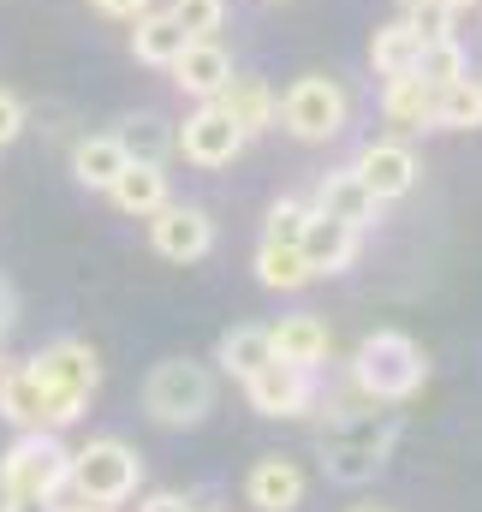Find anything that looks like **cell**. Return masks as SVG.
Wrapping results in <instances>:
<instances>
[{
    "mask_svg": "<svg viewBox=\"0 0 482 512\" xmlns=\"http://www.w3.org/2000/svg\"><path fill=\"white\" fill-rule=\"evenodd\" d=\"M137 483H143V459H137L125 441H114V435L72 453L66 489L78 495V507H120V501L137 495Z\"/></svg>",
    "mask_w": 482,
    "mask_h": 512,
    "instance_id": "6",
    "label": "cell"
},
{
    "mask_svg": "<svg viewBox=\"0 0 482 512\" xmlns=\"http://www.w3.org/2000/svg\"><path fill=\"white\" fill-rule=\"evenodd\" d=\"M244 137L227 114H221V102H197L191 114H185V126L173 131V149L191 161V167H233L244 155Z\"/></svg>",
    "mask_w": 482,
    "mask_h": 512,
    "instance_id": "8",
    "label": "cell"
},
{
    "mask_svg": "<svg viewBox=\"0 0 482 512\" xmlns=\"http://www.w3.org/2000/svg\"><path fill=\"white\" fill-rule=\"evenodd\" d=\"M120 173H125V149H120L114 131H102V137H78V149H72V179H78V185L108 191Z\"/></svg>",
    "mask_w": 482,
    "mask_h": 512,
    "instance_id": "21",
    "label": "cell"
},
{
    "mask_svg": "<svg viewBox=\"0 0 482 512\" xmlns=\"http://www.w3.org/2000/svg\"><path fill=\"white\" fill-rule=\"evenodd\" d=\"M149 245L167 262H197V256L215 251V221L197 203H161L149 215Z\"/></svg>",
    "mask_w": 482,
    "mask_h": 512,
    "instance_id": "9",
    "label": "cell"
},
{
    "mask_svg": "<svg viewBox=\"0 0 482 512\" xmlns=\"http://www.w3.org/2000/svg\"><path fill=\"white\" fill-rule=\"evenodd\" d=\"M18 131H24V102H18L12 90H0V149H12Z\"/></svg>",
    "mask_w": 482,
    "mask_h": 512,
    "instance_id": "32",
    "label": "cell"
},
{
    "mask_svg": "<svg viewBox=\"0 0 482 512\" xmlns=\"http://www.w3.org/2000/svg\"><path fill=\"white\" fill-rule=\"evenodd\" d=\"M423 382H429V358L399 328L363 334V346L352 352V387H358L369 405H405Z\"/></svg>",
    "mask_w": 482,
    "mask_h": 512,
    "instance_id": "3",
    "label": "cell"
},
{
    "mask_svg": "<svg viewBox=\"0 0 482 512\" xmlns=\"http://www.w3.org/2000/svg\"><path fill=\"white\" fill-rule=\"evenodd\" d=\"M358 179L369 185V197L375 203H399V197H411V185H417V155L405 149V143H363L358 149Z\"/></svg>",
    "mask_w": 482,
    "mask_h": 512,
    "instance_id": "11",
    "label": "cell"
},
{
    "mask_svg": "<svg viewBox=\"0 0 482 512\" xmlns=\"http://www.w3.org/2000/svg\"><path fill=\"white\" fill-rule=\"evenodd\" d=\"M131 24H137V30H131V54H137L143 66H173V60L185 54V42H191L185 24L173 18V6H167V12H137Z\"/></svg>",
    "mask_w": 482,
    "mask_h": 512,
    "instance_id": "20",
    "label": "cell"
},
{
    "mask_svg": "<svg viewBox=\"0 0 482 512\" xmlns=\"http://www.w3.org/2000/svg\"><path fill=\"white\" fill-rule=\"evenodd\" d=\"M244 495H250V507H256V512H298V507H304V471H298L292 459L268 453V459H256V465H250Z\"/></svg>",
    "mask_w": 482,
    "mask_h": 512,
    "instance_id": "15",
    "label": "cell"
},
{
    "mask_svg": "<svg viewBox=\"0 0 482 512\" xmlns=\"http://www.w3.org/2000/svg\"><path fill=\"white\" fill-rule=\"evenodd\" d=\"M447 12H471V6H482V0H441Z\"/></svg>",
    "mask_w": 482,
    "mask_h": 512,
    "instance_id": "37",
    "label": "cell"
},
{
    "mask_svg": "<svg viewBox=\"0 0 482 512\" xmlns=\"http://www.w3.org/2000/svg\"><path fill=\"white\" fill-rule=\"evenodd\" d=\"M0 417L24 435V429H42V387L30 376V364H12L0 370Z\"/></svg>",
    "mask_w": 482,
    "mask_h": 512,
    "instance_id": "25",
    "label": "cell"
},
{
    "mask_svg": "<svg viewBox=\"0 0 482 512\" xmlns=\"http://www.w3.org/2000/svg\"><path fill=\"white\" fill-rule=\"evenodd\" d=\"M167 72H173V84H179L185 96L215 102V96H221V84L233 78V54H227L215 36H203V42H185V54H179Z\"/></svg>",
    "mask_w": 482,
    "mask_h": 512,
    "instance_id": "13",
    "label": "cell"
},
{
    "mask_svg": "<svg viewBox=\"0 0 482 512\" xmlns=\"http://www.w3.org/2000/svg\"><path fill=\"white\" fill-rule=\"evenodd\" d=\"M399 6H417V0H399Z\"/></svg>",
    "mask_w": 482,
    "mask_h": 512,
    "instance_id": "39",
    "label": "cell"
},
{
    "mask_svg": "<svg viewBox=\"0 0 482 512\" xmlns=\"http://www.w3.org/2000/svg\"><path fill=\"white\" fill-rule=\"evenodd\" d=\"M0 512H60V507H54V501H30V495H6Z\"/></svg>",
    "mask_w": 482,
    "mask_h": 512,
    "instance_id": "35",
    "label": "cell"
},
{
    "mask_svg": "<svg viewBox=\"0 0 482 512\" xmlns=\"http://www.w3.org/2000/svg\"><path fill=\"white\" fill-rule=\"evenodd\" d=\"M435 126L441 131H482V78H453L435 84Z\"/></svg>",
    "mask_w": 482,
    "mask_h": 512,
    "instance_id": "24",
    "label": "cell"
},
{
    "mask_svg": "<svg viewBox=\"0 0 482 512\" xmlns=\"http://www.w3.org/2000/svg\"><path fill=\"white\" fill-rule=\"evenodd\" d=\"M108 197H114L120 215L149 221L161 203H173V191H167V167H155V161H125V173L108 185Z\"/></svg>",
    "mask_w": 482,
    "mask_h": 512,
    "instance_id": "19",
    "label": "cell"
},
{
    "mask_svg": "<svg viewBox=\"0 0 482 512\" xmlns=\"http://www.w3.org/2000/svg\"><path fill=\"white\" fill-rule=\"evenodd\" d=\"M244 399L256 417H304L316 405V370H292V364H262L250 382H244Z\"/></svg>",
    "mask_w": 482,
    "mask_h": 512,
    "instance_id": "10",
    "label": "cell"
},
{
    "mask_svg": "<svg viewBox=\"0 0 482 512\" xmlns=\"http://www.w3.org/2000/svg\"><path fill=\"white\" fill-rule=\"evenodd\" d=\"M417 72H423L429 84H453V78H465L471 66H465V48H459V36H447V42H423V60H417Z\"/></svg>",
    "mask_w": 482,
    "mask_h": 512,
    "instance_id": "28",
    "label": "cell"
},
{
    "mask_svg": "<svg viewBox=\"0 0 482 512\" xmlns=\"http://www.w3.org/2000/svg\"><path fill=\"white\" fill-rule=\"evenodd\" d=\"M143 411L161 429H197L215 411V376L203 364H191V358H167L143 382Z\"/></svg>",
    "mask_w": 482,
    "mask_h": 512,
    "instance_id": "5",
    "label": "cell"
},
{
    "mask_svg": "<svg viewBox=\"0 0 482 512\" xmlns=\"http://www.w3.org/2000/svg\"><path fill=\"white\" fill-rule=\"evenodd\" d=\"M173 18L185 24L191 42H203V36H215L227 24V0H173Z\"/></svg>",
    "mask_w": 482,
    "mask_h": 512,
    "instance_id": "30",
    "label": "cell"
},
{
    "mask_svg": "<svg viewBox=\"0 0 482 512\" xmlns=\"http://www.w3.org/2000/svg\"><path fill=\"white\" fill-rule=\"evenodd\" d=\"M221 114L233 120V126L244 131V137H256V131H268L274 126V90H268V78H256V72H233L227 84H221Z\"/></svg>",
    "mask_w": 482,
    "mask_h": 512,
    "instance_id": "18",
    "label": "cell"
},
{
    "mask_svg": "<svg viewBox=\"0 0 482 512\" xmlns=\"http://www.w3.org/2000/svg\"><path fill=\"white\" fill-rule=\"evenodd\" d=\"M96 12H108V18H137V12H149V0H90Z\"/></svg>",
    "mask_w": 482,
    "mask_h": 512,
    "instance_id": "34",
    "label": "cell"
},
{
    "mask_svg": "<svg viewBox=\"0 0 482 512\" xmlns=\"http://www.w3.org/2000/svg\"><path fill=\"white\" fill-rule=\"evenodd\" d=\"M363 512H381V507H363Z\"/></svg>",
    "mask_w": 482,
    "mask_h": 512,
    "instance_id": "40",
    "label": "cell"
},
{
    "mask_svg": "<svg viewBox=\"0 0 482 512\" xmlns=\"http://www.w3.org/2000/svg\"><path fill=\"white\" fill-rule=\"evenodd\" d=\"M274 120L292 131L298 143H328V137H340V131H346L352 102H346V90H340L334 78L310 72V78H298V84L274 102Z\"/></svg>",
    "mask_w": 482,
    "mask_h": 512,
    "instance_id": "7",
    "label": "cell"
},
{
    "mask_svg": "<svg viewBox=\"0 0 482 512\" xmlns=\"http://www.w3.org/2000/svg\"><path fill=\"white\" fill-rule=\"evenodd\" d=\"M12 316H18V298H12V286H6V280H0V334H6V328H12Z\"/></svg>",
    "mask_w": 482,
    "mask_h": 512,
    "instance_id": "36",
    "label": "cell"
},
{
    "mask_svg": "<svg viewBox=\"0 0 482 512\" xmlns=\"http://www.w3.org/2000/svg\"><path fill=\"white\" fill-rule=\"evenodd\" d=\"M268 346H274V364H292V370H322L328 364V322L322 316H280L268 328Z\"/></svg>",
    "mask_w": 482,
    "mask_h": 512,
    "instance_id": "14",
    "label": "cell"
},
{
    "mask_svg": "<svg viewBox=\"0 0 482 512\" xmlns=\"http://www.w3.org/2000/svg\"><path fill=\"white\" fill-rule=\"evenodd\" d=\"M298 251H304V262H310V274H316V280H322V274H346V268L358 262V227H346V221H334V215H316V209H310Z\"/></svg>",
    "mask_w": 482,
    "mask_h": 512,
    "instance_id": "12",
    "label": "cell"
},
{
    "mask_svg": "<svg viewBox=\"0 0 482 512\" xmlns=\"http://www.w3.org/2000/svg\"><path fill=\"white\" fill-rule=\"evenodd\" d=\"M393 435H399L393 411H375L369 399H363V411H328V423H322V471L334 483L358 489L387 465Z\"/></svg>",
    "mask_w": 482,
    "mask_h": 512,
    "instance_id": "1",
    "label": "cell"
},
{
    "mask_svg": "<svg viewBox=\"0 0 482 512\" xmlns=\"http://www.w3.org/2000/svg\"><path fill=\"white\" fill-rule=\"evenodd\" d=\"M304 221H310V203H298V197H280V203L268 209L262 245H298V239H304Z\"/></svg>",
    "mask_w": 482,
    "mask_h": 512,
    "instance_id": "29",
    "label": "cell"
},
{
    "mask_svg": "<svg viewBox=\"0 0 482 512\" xmlns=\"http://www.w3.org/2000/svg\"><path fill=\"white\" fill-rule=\"evenodd\" d=\"M417 60H423V36H417L405 18L375 24V36H369V66H375L381 78H393V72H417Z\"/></svg>",
    "mask_w": 482,
    "mask_h": 512,
    "instance_id": "23",
    "label": "cell"
},
{
    "mask_svg": "<svg viewBox=\"0 0 482 512\" xmlns=\"http://www.w3.org/2000/svg\"><path fill=\"white\" fill-rule=\"evenodd\" d=\"M453 18H459V12H447L441 0H417L405 24H411V30H417L423 42H447V36H453Z\"/></svg>",
    "mask_w": 482,
    "mask_h": 512,
    "instance_id": "31",
    "label": "cell"
},
{
    "mask_svg": "<svg viewBox=\"0 0 482 512\" xmlns=\"http://www.w3.org/2000/svg\"><path fill=\"white\" fill-rule=\"evenodd\" d=\"M114 137H120L125 161H155V167H167V155H173V126H167L161 114H131Z\"/></svg>",
    "mask_w": 482,
    "mask_h": 512,
    "instance_id": "26",
    "label": "cell"
},
{
    "mask_svg": "<svg viewBox=\"0 0 482 512\" xmlns=\"http://www.w3.org/2000/svg\"><path fill=\"white\" fill-rule=\"evenodd\" d=\"M0 370H6V358H0Z\"/></svg>",
    "mask_w": 482,
    "mask_h": 512,
    "instance_id": "41",
    "label": "cell"
},
{
    "mask_svg": "<svg viewBox=\"0 0 482 512\" xmlns=\"http://www.w3.org/2000/svg\"><path fill=\"white\" fill-rule=\"evenodd\" d=\"M30 376L42 387V429H66L90 411L96 382H102V358L90 340H54L48 352L30 358Z\"/></svg>",
    "mask_w": 482,
    "mask_h": 512,
    "instance_id": "2",
    "label": "cell"
},
{
    "mask_svg": "<svg viewBox=\"0 0 482 512\" xmlns=\"http://www.w3.org/2000/svg\"><path fill=\"white\" fill-rule=\"evenodd\" d=\"M137 512H197L185 495H173V489H155V495H143L137 501Z\"/></svg>",
    "mask_w": 482,
    "mask_h": 512,
    "instance_id": "33",
    "label": "cell"
},
{
    "mask_svg": "<svg viewBox=\"0 0 482 512\" xmlns=\"http://www.w3.org/2000/svg\"><path fill=\"white\" fill-rule=\"evenodd\" d=\"M268 358H274V346H268V328H262V322H239V328H227L221 346H215V364H221L227 376H239V382H250Z\"/></svg>",
    "mask_w": 482,
    "mask_h": 512,
    "instance_id": "22",
    "label": "cell"
},
{
    "mask_svg": "<svg viewBox=\"0 0 482 512\" xmlns=\"http://www.w3.org/2000/svg\"><path fill=\"white\" fill-rule=\"evenodd\" d=\"M381 114L399 131H429L435 126V84L423 72H393L381 84Z\"/></svg>",
    "mask_w": 482,
    "mask_h": 512,
    "instance_id": "17",
    "label": "cell"
},
{
    "mask_svg": "<svg viewBox=\"0 0 482 512\" xmlns=\"http://www.w3.org/2000/svg\"><path fill=\"white\" fill-rule=\"evenodd\" d=\"M256 280L268 286V292H298V286H310L316 274H310V262L298 245H262L256 251Z\"/></svg>",
    "mask_w": 482,
    "mask_h": 512,
    "instance_id": "27",
    "label": "cell"
},
{
    "mask_svg": "<svg viewBox=\"0 0 482 512\" xmlns=\"http://www.w3.org/2000/svg\"><path fill=\"white\" fill-rule=\"evenodd\" d=\"M72 477V447L60 441V429H24L6 453H0V501L6 495H30V501H60Z\"/></svg>",
    "mask_w": 482,
    "mask_h": 512,
    "instance_id": "4",
    "label": "cell"
},
{
    "mask_svg": "<svg viewBox=\"0 0 482 512\" xmlns=\"http://www.w3.org/2000/svg\"><path fill=\"white\" fill-rule=\"evenodd\" d=\"M316 215H334V221H346V227H369L375 221V197H369V185L358 179V167H334V173H322V185H316V203H310Z\"/></svg>",
    "mask_w": 482,
    "mask_h": 512,
    "instance_id": "16",
    "label": "cell"
},
{
    "mask_svg": "<svg viewBox=\"0 0 482 512\" xmlns=\"http://www.w3.org/2000/svg\"><path fill=\"white\" fill-rule=\"evenodd\" d=\"M60 512H114V507H60Z\"/></svg>",
    "mask_w": 482,
    "mask_h": 512,
    "instance_id": "38",
    "label": "cell"
}]
</instances>
